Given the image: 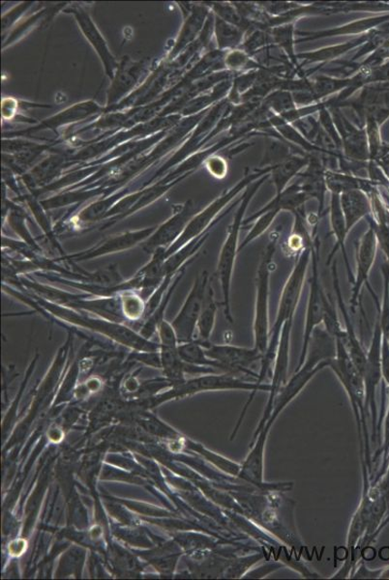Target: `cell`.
Returning a JSON list of instances; mask_svg holds the SVG:
<instances>
[{
	"mask_svg": "<svg viewBox=\"0 0 389 580\" xmlns=\"http://www.w3.org/2000/svg\"><path fill=\"white\" fill-rule=\"evenodd\" d=\"M312 246L313 241L298 255L289 278H287L283 287L276 323L273 324L272 329H270L268 346L261 362V370H259L258 372V383L264 382L267 375L272 369V365L275 364L281 333L285 324L290 321V319L295 318L302 289H304L306 274L312 261Z\"/></svg>",
	"mask_w": 389,
	"mask_h": 580,
	"instance_id": "obj_1",
	"label": "cell"
},
{
	"mask_svg": "<svg viewBox=\"0 0 389 580\" xmlns=\"http://www.w3.org/2000/svg\"><path fill=\"white\" fill-rule=\"evenodd\" d=\"M42 308L50 312L56 318L82 328L89 329L100 334L112 341L132 348L138 353H156L160 351V344L152 343L140 335L139 332L133 331L122 323L105 319L104 317L92 316L88 314H83L64 306V304H57L45 299L38 301Z\"/></svg>",
	"mask_w": 389,
	"mask_h": 580,
	"instance_id": "obj_2",
	"label": "cell"
},
{
	"mask_svg": "<svg viewBox=\"0 0 389 580\" xmlns=\"http://www.w3.org/2000/svg\"><path fill=\"white\" fill-rule=\"evenodd\" d=\"M269 174L262 179L258 180L251 188H248L236 212L234 221L229 227L227 238L222 246L219 257L218 267H216V277H218L222 290L224 314L229 324H234L232 308H230V290H232L233 275L238 254L239 253V234L243 227V217L249 206L252 198L255 196L259 186H261Z\"/></svg>",
	"mask_w": 389,
	"mask_h": 580,
	"instance_id": "obj_3",
	"label": "cell"
},
{
	"mask_svg": "<svg viewBox=\"0 0 389 580\" xmlns=\"http://www.w3.org/2000/svg\"><path fill=\"white\" fill-rule=\"evenodd\" d=\"M270 171H272V167H268L262 171L249 173L248 176H245L244 179H241L235 187L230 188V190L225 192L219 198H216L206 209L195 215L176 242L172 243L168 249H165L164 256L166 260L171 255H174L180 250L186 244H189L201 235H204L205 232L212 226L218 225L223 219L224 216L233 208H230L227 213H224L219 219H218V215L226 208V206L236 198L243 188H248L249 184L258 180L259 178H262L264 174H268Z\"/></svg>",
	"mask_w": 389,
	"mask_h": 580,
	"instance_id": "obj_4",
	"label": "cell"
},
{
	"mask_svg": "<svg viewBox=\"0 0 389 580\" xmlns=\"http://www.w3.org/2000/svg\"><path fill=\"white\" fill-rule=\"evenodd\" d=\"M277 237L268 242L261 263L257 270L256 301L254 311L253 333L254 346L263 354L267 352L270 336L269 294L273 256L277 252Z\"/></svg>",
	"mask_w": 389,
	"mask_h": 580,
	"instance_id": "obj_5",
	"label": "cell"
},
{
	"mask_svg": "<svg viewBox=\"0 0 389 580\" xmlns=\"http://www.w3.org/2000/svg\"><path fill=\"white\" fill-rule=\"evenodd\" d=\"M326 295L320 281L319 239L316 236L312 246V276L310 279L304 342H302L299 362L297 370L305 364L313 332L324 324L325 300Z\"/></svg>",
	"mask_w": 389,
	"mask_h": 580,
	"instance_id": "obj_6",
	"label": "cell"
},
{
	"mask_svg": "<svg viewBox=\"0 0 389 580\" xmlns=\"http://www.w3.org/2000/svg\"><path fill=\"white\" fill-rule=\"evenodd\" d=\"M199 343L203 345L206 354L210 359L219 362L222 372L235 375H249L258 382V373L254 372L252 367L256 362H262L264 354L255 346L248 348L228 343L214 344L210 342Z\"/></svg>",
	"mask_w": 389,
	"mask_h": 580,
	"instance_id": "obj_7",
	"label": "cell"
},
{
	"mask_svg": "<svg viewBox=\"0 0 389 580\" xmlns=\"http://www.w3.org/2000/svg\"><path fill=\"white\" fill-rule=\"evenodd\" d=\"M336 354L329 362V368L335 372L338 380L348 394L353 409L357 417L359 414L365 419V385L364 375L360 372L348 353L343 339H336Z\"/></svg>",
	"mask_w": 389,
	"mask_h": 580,
	"instance_id": "obj_8",
	"label": "cell"
},
{
	"mask_svg": "<svg viewBox=\"0 0 389 580\" xmlns=\"http://www.w3.org/2000/svg\"><path fill=\"white\" fill-rule=\"evenodd\" d=\"M209 274L204 271L195 279L189 295H187L182 308L170 324L174 327L180 343L196 340L197 324L208 293Z\"/></svg>",
	"mask_w": 389,
	"mask_h": 580,
	"instance_id": "obj_9",
	"label": "cell"
},
{
	"mask_svg": "<svg viewBox=\"0 0 389 580\" xmlns=\"http://www.w3.org/2000/svg\"><path fill=\"white\" fill-rule=\"evenodd\" d=\"M379 241L372 225L365 234L360 237L356 248V274L355 275V282L352 287L351 307L353 313H355L356 307L360 306V295L366 285L369 293L372 295L374 302L379 304V300L374 295L373 288L369 283L370 272L376 260L378 254Z\"/></svg>",
	"mask_w": 389,
	"mask_h": 580,
	"instance_id": "obj_10",
	"label": "cell"
},
{
	"mask_svg": "<svg viewBox=\"0 0 389 580\" xmlns=\"http://www.w3.org/2000/svg\"><path fill=\"white\" fill-rule=\"evenodd\" d=\"M155 229L156 227H148L135 231H127L124 232V234L111 237L102 242L98 243L89 250L73 255H68L60 259L71 261V263H81V261L122 253L132 249L139 244H142L147 241L152 236Z\"/></svg>",
	"mask_w": 389,
	"mask_h": 580,
	"instance_id": "obj_11",
	"label": "cell"
},
{
	"mask_svg": "<svg viewBox=\"0 0 389 580\" xmlns=\"http://www.w3.org/2000/svg\"><path fill=\"white\" fill-rule=\"evenodd\" d=\"M293 324L294 319H290V321H287L283 327L278 352L275 362V368H273L272 370L273 375L272 383L270 384L271 390L269 392V398L263 418L255 431L252 441L256 440L257 435L261 432V430L267 423V420H269L271 414L273 401H275V398L277 397L281 388L287 383V370H289L290 362V346Z\"/></svg>",
	"mask_w": 389,
	"mask_h": 580,
	"instance_id": "obj_12",
	"label": "cell"
},
{
	"mask_svg": "<svg viewBox=\"0 0 389 580\" xmlns=\"http://www.w3.org/2000/svg\"><path fill=\"white\" fill-rule=\"evenodd\" d=\"M382 343L383 332L379 319L374 326L372 341L367 352L366 366L364 372L365 385V406L369 405L376 414V390L383 379L382 373Z\"/></svg>",
	"mask_w": 389,
	"mask_h": 580,
	"instance_id": "obj_13",
	"label": "cell"
},
{
	"mask_svg": "<svg viewBox=\"0 0 389 580\" xmlns=\"http://www.w3.org/2000/svg\"><path fill=\"white\" fill-rule=\"evenodd\" d=\"M192 210V205L187 203V205L172 216L170 219L161 226L157 227L152 236L141 244L143 251L152 255L158 249H168L172 243L176 242L187 225L191 221L193 218Z\"/></svg>",
	"mask_w": 389,
	"mask_h": 580,
	"instance_id": "obj_14",
	"label": "cell"
},
{
	"mask_svg": "<svg viewBox=\"0 0 389 580\" xmlns=\"http://www.w3.org/2000/svg\"><path fill=\"white\" fill-rule=\"evenodd\" d=\"M334 112V121L342 135V147L345 155L360 163L370 161L366 130L353 126L338 107L335 108Z\"/></svg>",
	"mask_w": 389,
	"mask_h": 580,
	"instance_id": "obj_15",
	"label": "cell"
},
{
	"mask_svg": "<svg viewBox=\"0 0 389 580\" xmlns=\"http://www.w3.org/2000/svg\"><path fill=\"white\" fill-rule=\"evenodd\" d=\"M331 271H333L334 286L336 290L338 307L343 315L344 324H345V340L343 341L345 344V347H347L348 353L354 362V364L355 365L357 370L360 372H362V374L364 375V372L366 366L367 353L365 351V348L362 343H360L356 335L355 329L352 323L349 311L347 307H345V304L344 303L341 287L339 284L336 260H335V263H334L333 268H331Z\"/></svg>",
	"mask_w": 389,
	"mask_h": 580,
	"instance_id": "obj_16",
	"label": "cell"
},
{
	"mask_svg": "<svg viewBox=\"0 0 389 580\" xmlns=\"http://www.w3.org/2000/svg\"><path fill=\"white\" fill-rule=\"evenodd\" d=\"M270 428L269 426H266L261 432L257 435L256 440L251 443L250 453L241 463L238 477L257 486L265 485V451Z\"/></svg>",
	"mask_w": 389,
	"mask_h": 580,
	"instance_id": "obj_17",
	"label": "cell"
},
{
	"mask_svg": "<svg viewBox=\"0 0 389 580\" xmlns=\"http://www.w3.org/2000/svg\"><path fill=\"white\" fill-rule=\"evenodd\" d=\"M329 215L331 230H333V234L336 238V245L333 252H331L328 256L327 265H329L330 261L333 260V257L336 251L340 249L342 251L343 258L345 261V270H347L349 282L351 284H354L355 274L351 268L347 248H345V240H347V237L349 234L347 231V227H345V218L341 208L340 196L337 194H331Z\"/></svg>",
	"mask_w": 389,
	"mask_h": 580,
	"instance_id": "obj_18",
	"label": "cell"
},
{
	"mask_svg": "<svg viewBox=\"0 0 389 580\" xmlns=\"http://www.w3.org/2000/svg\"><path fill=\"white\" fill-rule=\"evenodd\" d=\"M340 202L348 234L358 222L372 214L369 196L362 190L342 194Z\"/></svg>",
	"mask_w": 389,
	"mask_h": 580,
	"instance_id": "obj_19",
	"label": "cell"
},
{
	"mask_svg": "<svg viewBox=\"0 0 389 580\" xmlns=\"http://www.w3.org/2000/svg\"><path fill=\"white\" fill-rule=\"evenodd\" d=\"M389 21V13L381 14V16L367 18L359 20L337 28L328 29V31L319 32V33H302L297 32V34L302 36H306L304 39L297 40L296 44L298 42H306L318 38L330 37V36H338V35H347V34H368L374 29L379 28L385 23Z\"/></svg>",
	"mask_w": 389,
	"mask_h": 580,
	"instance_id": "obj_20",
	"label": "cell"
},
{
	"mask_svg": "<svg viewBox=\"0 0 389 580\" xmlns=\"http://www.w3.org/2000/svg\"><path fill=\"white\" fill-rule=\"evenodd\" d=\"M186 267L187 266H184L178 272L174 282H172L160 306H158V308L151 316L146 318L145 324H142L141 330L139 331L140 335H141L143 338L150 340L154 335V334L157 333L158 327H160L161 323L165 321V313L170 301V297L172 295H174L176 287L182 279Z\"/></svg>",
	"mask_w": 389,
	"mask_h": 580,
	"instance_id": "obj_21",
	"label": "cell"
},
{
	"mask_svg": "<svg viewBox=\"0 0 389 580\" xmlns=\"http://www.w3.org/2000/svg\"><path fill=\"white\" fill-rule=\"evenodd\" d=\"M218 303L215 302L213 288L211 285H209L204 304V308L200 313L197 324V342H209L215 327L216 316H218Z\"/></svg>",
	"mask_w": 389,
	"mask_h": 580,
	"instance_id": "obj_22",
	"label": "cell"
},
{
	"mask_svg": "<svg viewBox=\"0 0 389 580\" xmlns=\"http://www.w3.org/2000/svg\"><path fill=\"white\" fill-rule=\"evenodd\" d=\"M372 32L365 34L360 36L359 38L350 41L348 43L341 44V45L328 47V48L312 52V53L297 54V58H304V60H306V63L304 64L312 63H321L326 61L328 62L330 60H334V58H336L341 54L347 53L351 49H354L360 45H364V44L370 39L372 35Z\"/></svg>",
	"mask_w": 389,
	"mask_h": 580,
	"instance_id": "obj_23",
	"label": "cell"
},
{
	"mask_svg": "<svg viewBox=\"0 0 389 580\" xmlns=\"http://www.w3.org/2000/svg\"><path fill=\"white\" fill-rule=\"evenodd\" d=\"M307 163V158L290 157L285 159L278 166H273L272 178L277 188V195H280L287 188V183Z\"/></svg>",
	"mask_w": 389,
	"mask_h": 580,
	"instance_id": "obj_24",
	"label": "cell"
},
{
	"mask_svg": "<svg viewBox=\"0 0 389 580\" xmlns=\"http://www.w3.org/2000/svg\"><path fill=\"white\" fill-rule=\"evenodd\" d=\"M179 353L187 364L222 371L219 362L210 359L206 354L203 345L199 343L196 340L193 342L180 343Z\"/></svg>",
	"mask_w": 389,
	"mask_h": 580,
	"instance_id": "obj_25",
	"label": "cell"
},
{
	"mask_svg": "<svg viewBox=\"0 0 389 580\" xmlns=\"http://www.w3.org/2000/svg\"><path fill=\"white\" fill-rule=\"evenodd\" d=\"M122 316L129 322H139L145 317L147 303L137 292H126L120 295Z\"/></svg>",
	"mask_w": 389,
	"mask_h": 580,
	"instance_id": "obj_26",
	"label": "cell"
},
{
	"mask_svg": "<svg viewBox=\"0 0 389 580\" xmlns=\"http://www.w3.org/2000/svg\"><path fill=\"white\" fill-rule=\"evenodd\" d=\"M294 24H283L277 27H272L270 35L272 36L273 42L277 44L280 48H282L291 58L292 63L296 65L297 70L300 69L297 65V55L295 53V44L296 41L294 39Z\"/></svg>",
	"mask_w": 389,
	"mask_h": 580,
	"instance_id": "obj_27",
	"label": "cell"
},
{
	"mask_svg": "<svg viewBox=\"0 0 389 580\" xmlns=\"http://www.w3.org/2000/svg\"><path fill=\"white\" fill-rule=\"evenodd\" d=\"M243 32L241 28L222 19H218L216 23V34L221 48H236L242 40Z\"/></svg>",
	"mask_w": 389,
	"mask_h": 580,
	"instance_id": "obj_28",
	"label": "cell"
},
{
	"mask_svg": "<svg viewBox=\"0 0 389 580\" xmlns=\"http://www.w3.org/2000/svg\"><path fill=\"white\" fill-rule=\"evenodd\" d=\"M265 107L279 115L292 111L297 109L294 96L290 92L281 91L267 96L265 101Z\"/></svg>",
	"mask_w": 389,
	"mask_h": 580,
	"instance_id": "obj_29",
	"label": "cell"
},
{
	"mask_svg": "<svg viewBox=\"0 0 389 580\" xmlns=\"http://www.w3.org/2000/svg\"><path fill=\"white\" fill-rule=\"evenodd\" d=\"M157 334L158 336H160V346L178 347L180 345L174 327H172L171 324L168 323L166 319L161 323L160 327H158Z\"/></svg>",
	"mask_w": 389,
	"mask_h": 580,
	"instance_id": "obj_30",
	"label": "cell"
},
{
	"mask_svg": "<svg viewBox=\"0 0 389 580\" xmlns=\"http://www.w3.org/2000/svg\"><path fill=\"white\" fill-rule=\"evenodd\" d=\"M365 68L367 70L366 85L370 83H389V61L376 67Z\"/></svg>",
	"mask_w": 389,
	"mask_h": 580,
	"instance_id": "obj_31",
	"label": "cell"
},
{
	"mask_svg": "<svg viewBox=\"0 0 389 580\" xmlns=\"http://www.w3.org/2000/svg\"><path fill=\"white\" fill-rule=\"evenodd\" d=\"M268 35L261 31H257L251 34L247 42L244 43L243 49L248 54H250L259 48L266 45Z\"/></svg>",
	"mask_w": 389,
	"mask_h": 580,
	"instance_id": "obj_32",
	"label": "cell"
},
{
	"mask_svg": "<svg viewBox=\"0 0 389 580\" xmlns=\"http://www.w3.org/2000/svg\"><path fill=\"white\" fill-rule=\"evenodd\" d=\"M249 63H251L249 54L244 51L236 50L229 53L226 57V65L230 68L239 69L244 66H248Z\"/></svg>",
	"mask_w": 389,
	"mask_h": 580,
	"instance_id": "obj_33",
	"label": "cell"
},
{
	"mask_svg": "<svg viewBox=\"0 0 389 580\" xmlns=\"http://www.w3.org/2000/svg\"><path fill=\"white\" fill-rule=\"evenodd\" d=\"M210 172L213 173V176L218 177L219 179L224 178L227 172V167L225 161H223L220 158H216L213 161H210L209 165Z\"/></svg>",
	"mask_w": 389,
	"mask_h": 580,
	"instance_id": "obj_34",
	"label": "cell"
},
{
	"mask_svg": "<svg viewBox=\"0 0 389 580\" xmlns=\"http://www.w3.org/2000/svg\"><path fill=\"white\" fill-rule=\"evenodd\" d=\"M374 161L389 164V143L384 142L381 152Z\"/></svg>",
	"mask_w": 389,
	"mask_h": 580,
	"instance_id": "obj_35",
	"label": "cell"
},
{
	"mask_svg": "<svg viewBox=\"0 0 389 580\" xmlns=\"http://www.w3.org/2000/svg\"><path fill=\"white\" fill-rule=\"evenodd\" d=\"M379 166L382 168L383 171L385 174L386 179L389 180V164H385V163H379Z\"/></svg>",
	"mask_w": 389,
	"mask_h": 580,
	"instance_id": "obj_36",
	"label": "cell"
},
{
	"mask_svg": "<svg viewBox=\"0 0 389 580\" xmlns=\"http://www.w3.org/2000/svg\"><path fill=\"white\" fill-rule=\"evenodd\" d=\"M389 264V263H388Z\"/></svg>",
	"mask_w": 389,
	"mask_h": 580,
	"instance_id": "obj_37",
	"label": "cell"
}]
</instances>
